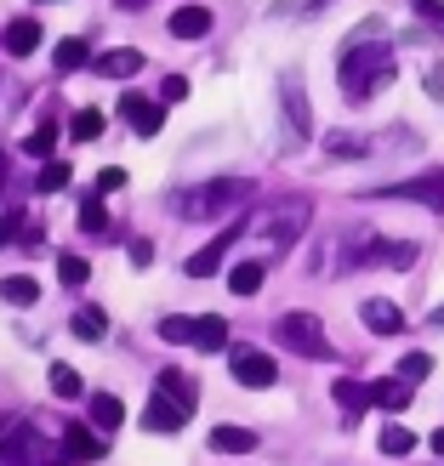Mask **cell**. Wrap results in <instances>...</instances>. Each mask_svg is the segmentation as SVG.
<instances>
[{
	"label": "cell",
	"mask_w": 444,
	"mask_h": 466,
	"mask_svg": "<svg viewBox=\"0 0 444 466\" xmlns=\"http://www.w3.org/2000/svg\"><path fill=\"white\" fill-rule=\"evenodd\" d=\"M382 23H365V35H354L342 46V63H336V86L347 103H370L377 91L393 80V46L377 35Z\"/></svg>",
	"instance_id": "cell-1"
},
{
	"label": "cell",
	"mask_w": 444,
	"mask_h": 466,
	"mask_svg": "<svg viewBox=\"0 0 444 466\" xmlns=\"http://www.w3.org/2000/svg\"><path fill=\"white\" fill-rule=\"evenodd\" d=\"M245 199H251L245 177H217V182H200V188L171 194V211L189 217V222H212V217H240Z\"/></svg>",
	"instance_id": "cell-2"
},
{
	"label": "cell",
	"mask_w": 444,
	"mask_h": 466,
	"mask_svg": "<svg viewBox=\"0 0 444 466\" xmlns=\"http://www.w3.org/2000/svg\"><path fill=\"white\" fill-rule=\"evenodd\" d=\"M63 432L57 438H46L35 421H23V427H12V438L0 444V461L6 466H63Z\"/></svg>",
	"instance_id": "cell-3"
},
{
	"label": "cell",
	"mask_w": 444,
	"mask_h": 466,
	"mask_svg": "<svg viewBox=\"0 0 444 466\" xmlns=\"http://www.w3.org/2000/svg\"><path fill=\"white\" fill-rule=\"evenodd\" d=\"M274 336L285 341V347H296L302 359H331V336H325V324L314 313H285V319L274 324Z\"/></svg>",
	"instance_id": "cell-4"
},
{
	"label": "cell",
	"mask_w": 444,
	"mask_h": 466,
	"mask_svg": "<svg viewBox=\"0 0 444 466\" xmlns=\"http://www.w3.org/2000/svg\"><path fill=\"white\" fill-rule=\"evenodd\" d=\"M240 233H245V217H233V222H228V228L217 233L212 245H200V250L189 256V279H212V273H217V268L228 262V250L240 245Z\"/></svg>",
	"instance_id": "cell-5"
},
{
	"label": "cell",
	"mask_w": 444,
	"mask_h": 466,
	"mask_svg": "<svg viewBox=\"0 0 444 466\" xmlns=\"http://www.w3.org/2000/svg\"><path fill=\"white\" fill-rule=\"evenodd\" d=\"M189 404H177L171 399V392H149V404H143V427L149 432H182V427H189Z\"/></svg>",
	"instance_id": "cell-6"
},
{
	"label": "cell",
	"mask_w": 444,
	"mask_h": 466,
	"mask_svg": "<svg viewBox=\"0 0 444 466\" xmlns=\"http://www.w3.org/2000/svg\"><path fill=\"white\" fill-rule=\"evenodd\" d=\"M382 199H416V205H428V211H444V171L393 182V188H382Z\"/></svg>",
	"instance_id": "cell-7"
},
{
	"label": "cell",
	"mask_w": 444,
	"mask_h": 466,
	"mask_svg": "<svg viewBox=\"0 0 444 466\" xmlns=\"http://www.w3.org/2000/svg\"><path fill=\"white\" fill-rule=\"evenodd\" d=\"M120 114L131 120L137 137H160V126H166V103H149L143 91H126V97H120Z\"/></svg>",
	"instance_id": "cell-8"
},
{
	"label": "cell",
	"mask_w": 444,
	"mask_h": 466,
	"mask_svg": "<svg viewBox=\"0 0 444 466\" xmlns=\"http://www.w3.org/2000/svg\"><path fill=\"white\" fill-rule=\"evenodd\" d=\"M233 381H240V387H274L279 364L268 353H256V347H240V353H233Z\"/></svg>",
	"instance_id": "cell-9"
},
{
	"label": "cell",
	"mask_w": 444,
	"mask_h": 466,
	"mask_svg": "<svg viewBox=\"0 0 444 466\" xmlns=\"http://www.w3.org/2000/svg\"><path fill=\"white\" fill-rule=\"evenodd\" d=\"M359 319H365V330H377V336H399L405 330V313L399 308H393V301H365V308H359Z\"/></svg>",
	"instance_id": "cell-10"
},
{
	"label": "cell",
	"mask_w": 444,
	"mask_h": 466,
	"mask_svg": "<svg viewBox=\"0 0 444 466\" xmlns=\"http://www.w3.org/2000/svg\"><path fill=\"white\" fill-rule=\"evenodd\" d=\"M103 444L108 438H98V427H63V450H68V461H98L103 455Z\"/></svg>",
	"instance_id": "cell-11"
},
{
	"label": "cell",
	"mask_w": 444,
	"mask_h": 466,
	"mask_svg": "<svg viewBox=\"0 0 444 466\" xmlns=\"http://www.w3.org/2000/svg\"><path fill=\"white\" fill-rule=\"evenodd\" d=\"M308 228V205H285L274 222H268V245L279 250V245H296V233Z\"/></svg>",
	"instance_id": "cell-12"
},
{
	"label": "cell",
	"mask_w": 444,
	"mask_h": 466,
	"mask_svg": "<svg viewBox=\"0 0 444 466\" xmlns=\"http://www.w3.org/2000/svg\"><path fill=\"white\" fill-rule=\"evenodd\" d=\"M285 114H291V137H308L314 131V114H308V97H302V80L296 75H285Z\"/></svg>",
	"instance_id": "cell-13"
},
{
	"label": "cell",
	"mask_w": 444,
	"mask_h": 466,
	"mask_svg": "<svg viewBox=\"0 0 444 466\" xmlns=\"http://www.w3.org/2000/svg\"><path fill=\"white\" fill-rule=\"evenodd\" d=\"M0 46H6L12 57H29L35 46H40V23H35V17H12L6 35H0Z\"/></svg>",
	"instance_id": "cell-14"
},
{
	"label": "cell",
	"mask_w": 444,
	"mask_h": 466,
	"mask_svg": "<svg viewBox=\"0 0 444 466\" xmlns=\"http://www.w3.org/2000/svg\"><path fill=\"white\" fill-rule=\"evenodd\" d=\"M171 35L177 40H205V35H212V12H205V6H177L171 12Z\"/></svg>",
	"instance_id": "cell-15"
},
{
	"label": "cell",
	"mask_w": 444,
	"mask_h": 466,
	"mask_svg": "<svg viewBox=\"0 0 444 466\" xmlns=\"http://www.w3.org/2000/svg\"><path fill=\"white\" fill-rule=\"evenodd\" d=\"M410 399H416V392H410V381H399V376H387V381H377V387H370V404H377V410H387V415H399Z\"/></svg>",
	"instance_id": "cell-16"
},
{
	"label": "cell",
	"mask_w": 444,
	"mask_h": 466,
	"mask_svg": "<svg viewBox=\"0 0 444 466\" xmlns=\"http://www.w3.org/2000/svg\"><path fill=\"white\" fill-rule=\"evenodd\" d=\"M98 75H114V80H126V75H143V52H131V46H120V52H103L98 63Z\"/></svg>",
	"instance_id": "cell-17"
},
{
	"label": "cell",
	"mask_w": 444,
	"mask_h": 466,
	"mask_svg": "<svg viewBox=\"0 0 444 466\" xmlns=\"http://www.w3.org/2000/svg\"><path fill=\"white\" fill-rule=\"evenodd\" d=\"M194 347H200V353H222V347H228V319H217V313L194 319Z\"/></svg>",
	"instance_id": "cell-18"
},
{
	"label": "cell",
	"mask_w": 444,
	"mask_h": 466,
	"mask_svg": "<svg viewBox=\"0 0 444 466\" xmlns=\"http://www.w3.org/2000/svg\"><path fill=\"white\" fill-rule=\"evenodd\" d=\"M126 421V410H120V399H114V392H91V427H98L103 438L114 432Z\"/></svg>",
	"instance_id": "cell-19"
},
{
	"label": "cell",
	"mask_w": 444,
	"mask_h": 466,
	"mask_svg": "<svg viewBox=\"0 0 444 466\" xmlns=\"http://www.w3.org/2000/svg\"><path fill=\"white\" fill-rule=\"evenodd\" d=\"M68 330H75L80 341H103L108 336V313L103 308H80L75 319H68Z\"/></svg>",
	"instance_id": "cell-20"
},
{
	"label": "cell",
	"mask_w": 444,
	"mask_h": 466,
	"mask_svg": "<svg viewBox=\"0 0 444 466\" xmlns=\"http://www.w3.org/2000/svg\"><path fill=\"white\" fill-rule=\"evenodd\" d=\"M212 450L245 455V450H256V432H251V427H217V432H212Z\"/></svg>",
	"instance_id": "cell-21"
},
{
	"label": "cell",
	"mask_w": 444,
	"mask_h": 466,
	"mask_svg": "<svg viewBox=\"0 0 444 466\" xmlns=\"http://www.w3.org/2000/svg\"><path fill=\"white\" fill-rule=\"evenodd\" d=\"M228 290L233 296H256L263 290V262H233L228 268Z\"/></svg>",
	"instance_id": "cell-22"
},
{
	"label": "cell",
	"mask_w": 444,
	"mask_h": 466,
	"mask_svg": "<svg viewBox=\"0 0 444 466\" xmlns=\"http://www.w3.org/2000/svg\"><path fill=\"white\" fill-rule=\"evenodd\" d=\"M0 296H6L12 308H29V301L40 296V285H35L29 273H6V279H0Z\"/></svg>",
	"instance_id": "cell-23"
},
{
	"label": "cell",
	"mask_w": 444,
	"mask_h": 466,
	"mask_svg": "<svg viewBox=\"0 0 444 466\" xmlns=\"http://www.w3.org/2000/svg\"><path fill=\"white\" fill-rule=\"evenodd\" d=\"M331 392H336V404H342V415H365V404H370V387H359V381H347V376H342V381H336Z\"/></svg>",
	"instance_id": "cell-24"
},
{
	"label": "cell",
	"mask_w": 444,
	"mask_h": 466,
	"mask_svg": "<svg viewBox=\"0 0 444 466\" xmlns=\"http://www.w3.org/2000/svg\"><path fill=\"white\" fill-rule=\"evenodd\" d=\"M86 63H98V57H91V46H86L80 35L57 46V68H63V75H75V68H86Z\"/></svg>",
	"instance_id": "cell-25"
},
{
	"label": "cell",
	"mask_w": 444,
	"mask_h": 466,
	"mask_svg": "<svg viewBox=\"0 0 444 466\" xmlns=\"http://www.w3.org/2000/svg\"><path fill=\"white\" fill-rule=\"evenodd\" d=\"M160 392H171L177 404H189V410H194V392H200V387L182 376V370H160Z\"/></svg>",
	"instance_id": "cell-26"
},
{
	"label": "cell",
	"mask_w": 444,
	"mask_h": 466,
	"mask_svg": "<svg viewBox=\"0 0 444 466\" xmlns=\"http://www.w3.org/2000/svg\"><path fill=\"white\" fill-rule=\"evenodd\" d=\"M46 381H52V392H57V399H80V370L75 364H52V376H46Z\"/></svg>",
	"instance_id": "cell-27"
},
{
	"label": "cell",
	"mask_w": 444,
	"mask_h": 466,
	"mask_svg": "<svg viewBox=\"0 0 444 466\" xmlns=\"http://www.w3.org/2000/svg\"><path fill=\"white\" fill-rule=\"evenodd\" d=\"M52 148H57V120H40L29 137H23V154H40V159H46Z\"/></svg>",
	"instance_id": "cell-28"
},
{
	"label": "cell",
	"mask_w": 444,
	"mask_h": 466,
	"mask_svg": "<svg viewBox=\"0 0 444 466\" xmlns=\"http://www.w3.org/2000/svg\"><path fill=\"white\" fill-rule=\"evenodd\" d=\"M68 137H75V143H91V137H103V114H98V108H80L75 120H68Z\"/></svg>",
	"instance_id": "cell-29"
},
{
	"label": "cell",
	"mask_w": 444,
	"mask_h": 466,
	"mask_svg": "<svg viewBox=\"0 0 444 466\" xmlns=\"http://www.w3.org/2000/svg\"><path fill=\"white\" fill-rule=\"evenodd\" d=\"M410 450H416V432L410 427H399V421L382 427V455H410Z\"/></svg>",
	"instance_id": "cell-30"
},
{
	"label": "cell",
	"mask_w": 444,
	"mask_h": 466,
	"mask_svg": "<svg viewBox=\"0 0 444 466\" xmlns=\"http://www.w3.org/2000/svg\"><path fill=\"white\" fill-rule=\"evenodd\" d=\"M103 228H108L103 194H86V205H80V233H103Z\"/></svg>",
	"instance_id": "cell-31"
},
{
	"label": "cell",
	"mask_w": 444,
	"mask_h": 466,
	"mask_svg": "<svg viewBox=\"0 0 444 466\" xmlns=\"http://www.w3.org/2000/svg\"><path fill=\"white\" fill-rule=\"evenodd\" d=\"M35 188H40V194H57V188H68V166H63V159H46V166H40V177H35Z\"/></svg>",
	"instance_id": "cell-32"
},
{
	"label": "cell",
	"mask_w": 444,
	"mask_h": 466,
	"mask_svg": "<svg viewBox=\"0 0 444 466\" xmlns=\"http://www.w3.org/2000/svg\"><path fill=\"white\" fill-rule=\"evenodd\" d=\"M86 256H57V279H63V285H86Z\"/></svg>",
	"instance_id": "cell-33"
},
{
	"label": "cell",
	"mask_w": 444,
	"mask_h": 466,
	"mask_svg": "<svg viewBox=\"0 0 444 466\" xmlns=\"http://www.w3.org/2000/svg\"><path fill=\"white\" fill-rule=\"evenodd\" d=\"M428 370H433V359H428V353H405V364H399V381H410V387H416V381L428 376Z\"/></svg>",
	"instance_id": "cell-34"
},
{
	"label": "cell",
	"mask_w": 444,
	"mask_h": 466,
	"mask_svg": "<svg viewBox=\"0 0 444 466\" xmlns=\"http://www.w3.org/2000/svg\"><path fill=\"white\" fill-rule=\"evenodd\" d=\"M160 336H166V341H194V319H160Z\"/></svg>",
	"instance_id": "cell-35"
},
{
	"label": "cell",
	"mask_w": 444,
	"mask_h": 466,
	"mask_svg": "<svg viewBox=\"0 0 444 466\" xmlns=\"http://www.w3.org/2000/svg\"><path fill=\"white\" fill-rule=\"evenodd\" d=\"M325 148H331V154H365L370 143H359V137H347V131H331V137H325Z\"/></svg>",
	"instance_id": "cell-36"
},
{
	"label": "cell",
	"mask_w": 444,
	"mask_h": 466,
	"mask_svg": "<svg viewBox=\"0 0 444 466\" xmlns=\"http://www.w3.org/2000/svg\"><path fill=\"white\" fill-rule=\"evenodd\" d=\"M182 97H189V80H182V75H166V80H160V103H182Z\"/></svg>",
	"instance_id": "cell-37"
},
{
	"label": "cell",
	"mask_w": 444,
	"mask_h": 466,
	"mask_svg": "<svg viewBox=\"0 0 444 466\" xmlns=\"http://www.w3.org/2000/svg\"><path fill=\"white\" fill-rule=\"evenodd\" d=\"M410 6H416V12H422V17L433 23V29H444V6H439V0H410Z\"/></svg>",
	"instance_id": "cell-38"
},
{
	"label": "cell",
	"mask_w": 444,
	"mask_h": 466,
	"mask_svg": "<svg viewBox=\"0 0 444 466\" xmlns=\"http://www.w3.org/2000/svg\"><path fill=\"white\" fill-rule=\"evenodd\" d=\"M422 86H428V97H439V103H444V63H433V68H428V80H422Z\"/></svg>",
	"instance_id": "cell-39"
},
{
	"label": "cell",
	"mask_w": 444,
	"mask_h": 466,
	"mask_svg": "<svg viewBox=\"0 0 444 466\" xmlns=\"http://www.w3.org/2000/svg\"><path fill=\"white\" fill-rule=\"evenodd\" d=\"M114 188H126V171H103L98 177V194H114Z\"/></svg>",
	"instance_id": "cell-40"
},
{
	"label": "cell",
	"mask_w": 444,
	"mask_h": 466,
	"mask_svg": "<svg viewBox=\"0 0 444 466\" xmlns=\"http://www.w3.org/2000/svg\"><path fill=\"white\" fill-rule=\"evenodd\" d=\"M17 228H23L17 211H12V217H0V245H12V239H17Z\"/></svg>",
	"instance_id": "cell-41"
},
{
	"label": "cell",
	"mask_w": 444,
	"mask_h": 466,
	"mask_svg": "<svg viewBox=\"0 0 444 466\" xmlns=\"http://www.w3.org/2000/svg\"><path fill=\"white\" fill-rule=\"evenodd\" d=\"M291 12H314V6H325V0H285Z\"/></svg>",
	"instance_id": "cell-42"
},
{
	"label": "cell",
	"mask_w": 444,
	"mask_h": 466,
	"mask_svg": "<svg viewBox=\"0 0 444 466\" xmlns=\"http://www.w3.org/2000/svg\"><path fill=\"white\" fill-rule=\"evenodd\" d=\"M114 6H120V12H143L149 0H114Z\"/></svg>",
	"instance_id": "cell-43"
},
{
	"label": "cell",
	"mask_w": 444,
	"mask_h": 466,
	"mask_svg": "<svg viewBox=\"0 0 444 466\" xmlns=\"http://www.w3.org/2000/svg\"><path fill=\"white\" fill-rule=\"evenodd\" d=\"M428 444H433V455H444V427H439V432L428 438Z\"/></svg>",
	"instance_id": "cell-44"
},
{
	"label": "cell",
	"mask_w": 444,
	"mask_h": 466,
	"mask_svg": "<svg viewBox=\"0 0 444 466\" xmlns=\"http://www.w3.org/2000/svg\"><path fill=\"white\" fill-rule=\"evenodd\" d=\"M6 438H12V415H0V444H6Z\"/></svg>",
	"instance_id": "cell-45"
},
{
	"label": "cell",
	"mask_w": 444,
	"mask_h": 466,
	"mask_svg": "<svg viewBox=\"0 0 444 466\" xmlns=\"http://www.w3.org/2000/svg\"><path fill=\"white\" fill-rule=\"evenodd\" d=\"M433 324H444V308H433Z\"/></svg>",
	"instance_id": "cell-46"
}]
</instances>
